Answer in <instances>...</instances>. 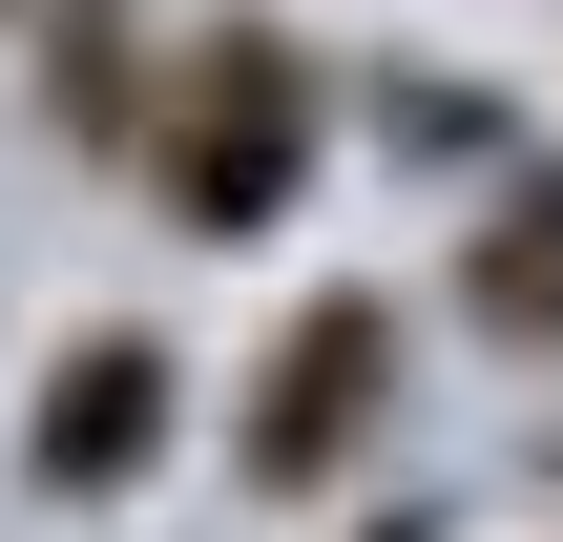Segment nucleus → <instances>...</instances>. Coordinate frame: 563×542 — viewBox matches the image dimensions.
Returning <instances> with one entry per match:
<instances>
[{"label":"nucleus","instance_id":"nucleus-4","mask_svg":"<svg viewBox=\"0 0 563 542\" xmlns=\"http://www.w3.org/2000/svg\"><path fill=\"white\" fill-rule=\"evenodd\" d=\"M42 125H63L84 167H146V125H167V63L125 42V0H63V42H42Z\"/></svg>","mask_w":563,"mask_h":542},{"label":"nucleus","instance_id":"nucleus-6","mask_svg":"<svg viewBox=\"0 0 563 542\" xmlns=\"http://www.w3.org/2000/svg\"><path fill=\"white\" fill-rule=\"evenodd\" d=\"M355 542H439V522H418V501H397V522H355Z\"/></svg>","mask_w":563,"mask_h":542},{"label":"nucleus","instance_id":"nucleus-3","mask_svg":"<svg viewBox=\"0 0 563 542\" xmlns=\"http://www.w3.org/2000/svg\"><path fill=\"white\" fill-rule=\"evenodd\" d=\"M167 397H188V376H167V334H84V355L42 376V418H21V480H42V501L146 480V460H167Z\"/></svg>","mask_w":563,"mask_h":542},{"label":"nucleus","instance_id":"nucleus-1","mask_svg":"<svg viewBox=\"0 0 563 542\" xmlns=\"http://www.w3.org/2000/svg\"><path fill=\"white\" fill-rule=\"evenodd\" d=\"M313 188V42L292 21H209V42H167V125H146V209L167 230H272Z\"/></svg>","mask_w":563,"mask_h":542},{"label":"nucleus","instance_id":"nucleus-5","mask_svg":"<svg viewBox=\"0 0 563 542\" xmlns=\"http://www.w3.org/2000/svg\"><path fill=\"white\" fill-rule=\"evenodd\" d=\"M460 313H481L501 355H563V167L481 209V251H460Z\"/></svg>","mask_w":563,"mask_h":542},{"label":"nucleus","instance_id":"nucleus-2","mask_svg":"<svg viewBox=\"0 0 563 542\" xmlns=\"http://www.w3.org/2000/svg\"><path fill=\"white\" fill-rule=\"evenodd\" d=\"M376 418H397V292H292L272 355H251V397H230V480L313 501V480H355Z\"/></svg>","mask_w":563,"mask_h":542}]
</instances>
